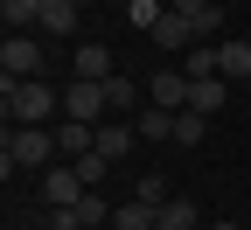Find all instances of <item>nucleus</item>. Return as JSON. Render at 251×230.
<instances>
[{
	"instance_id": "nucleus-1",
	"label": "nucleus",
	"mask_w": 251,
	"mask_h": 230,
	"mask_svg": "<svg viewBox=\"0 0 251 230\" xmlns=\"http://www.w3.org/2000/svg\"><path fill=\"white\" fill-rule=\"evenodd\" d=\"M0 91H7V119H14V126H49V119L63 112V91L42 84V77H28V84H0Z\"/></svg>"
},
{
	"instance_id": "nucleus-2",
	"label": "nucleus",
	"mask_w": 251,
	"mask_h": 230,
	"mask_svg": "<svg viewBox=\"0 0 251 230\" xmlns=\"http://www.w3.org/2000/svg\"><path fill=\"white\" fill-rule=\"evenodd\" d=\"M49 160H56V133H49V126H7L0 175H14V168H49Z\"/></svg>"
},
{
	"instance_id": "nucleus-3",
	"label": "nucleus",
	"mask_w": 251,
	"mask_h": 230,
	"mask_svg": "<svg viewBox=\"0 0 251 230\" xmlns=\"http://www.w3.org/2000/svg\"><path fill=\"white\" fill-rule=\"evenodd\" d=\"M42 70H49L42 35H7V42H0V84H28V77H42Z\"/></svg>"
},
{
	"instance_id": "nucleus-4",
	"label": "nucleus",
	"mask_w": 251,
	"mask_h": 230,
	"mask_svg": "<svg viewBox=\"0 0 251 230\" xmlns=\"http://www.w3.org/2000/svg\"><path fill=\"white\" fill-rule=\"evenodd\" d=\"M188 98H196V77H188L181 63H161V70L147 77V105H161V112H188Z\"/></svg>"
},
{
	"instance_id": "nucleus-5",
	"label": "nucleus",
	"mask_w": 251,
	"mask_h": 230,
	"mask_svg": "<svg viewBox=\"0 0 251 230\" xmlns=\"http://www.w3.org/2000/svg\"><path fill=\"white\" fill-rule=\"evenodd\" d=\"M105 84H84V77H70V91H63V119H84V126H105Z\"/></svg>"
},
{
	"instance_id": "nucleus-6",
	"label": "nucleus",
	"mask_w": 251,
	"mask_h": 230,
	"mask_svg": "<svg viewBox=\"0 0 251 230\" xmlns=\"http://www.w3.org/2000/svg\"><path fill=\"white\" fill-rule=\"evenodd\" d=\"M147 42L161 49V56H188V49H196L202 35H196V21H188V14H175V7H168L161 21H153V35H147Z\"/></svg>"
},
{
	"instance_id": "nucleus-7",
	"label": "nucleus",
	"mask_w": 251,
	"mask_h": 230,
	"mask_svg": "<svg viewBox=\"0 0 251 230\" xmlns=\"http://www.w3.org/2000/svg\"><path fill=\"white\" fill-rule=\"evenodd\" d=\"M70 77H84V84H112L119 63H112L105 42H77V49H70Z\"/></svg>"
},
{
	"instance_id": "nucleus-8",
	"label": "nucleus",
	"mask_w": 251,
	"mask_h": 230,
	"mask_svg": "<svg viewBox=\"0 0 251 230\" xmlns=\"http://www.w3.org/2000/svg\"><path fill=\"white\" fill-rule=\"evenodd\" d=\"M56 153H63V160L98 153V126H84V119H56Z\"/></svg>"
},
{
	"instance_id": "nucleus-9",
	"label": "nucleus",
	"mask_w": 251,
	"mask_h": 230,
	"mask_svg": "<svg viewBox=\"0 0 251 230\" xmlns=\"http://www.w3.org/2000/svg\"><path fill=\"white\" fill-rule=\"evenodd\" d=\"M77 14L84 7H70V0H42V28H35V35L42 42H70L77 35Z\"/></svg>"
},
{
	"instance_id": "nucleus-10",
	"label": "nucleus",
	"mask_w": 251,
	"mask_h": 230,
	"mask_svg": "<svg viewBox=\"0 0 251 230\" xmlns=\"http://www.w3.org/2000/svg\"><path fill=\"white\" fill-rule=\"evenodd\" d=\"M133 147H140V126H126V119H105V126H98V153L112 160V168H119Z\"/></svg>"
},
{
	"instance_id": "nucleus-11",
	"label": "nucleus",
	"mask_w": 251,
	"mask_h": 230,
	"mask_svg": "<svg viewBox=\"0 0 251 230\" xmlns=\"http://www.w3.org/2000/svg\"><path fill=\"white\" fill-rule=\"evenodd\" d=\"M216 63H224L230 84H244L251 77V35H224V42H216Z\"/></svg>"
},
{
	"instance_id": "nucleus-12",
	"label": "nucleus",
	"mask_w": 251,
	"mask_h": 230,
	"mask_svg": "<svg viewBox=\"0 0 251 230\" xmlns=\"http://www.w3.org/2000/svg\"><path fill=\"white\" fill-rule=\"evenodd\" d=\"M153 230H202V216H196L188 195H168V203L153 209Z\"/></svg>"
},
{
	"instance_id": "nucleus-13",
	"label": "nucleus",
	"mask_w": 251,
	"mask_h": 230,
	"mask_svg": "<svg viewBox=\"0 0 251 230\" xmlns=\"http://www.w3.org/2000/svg\"><path fill=\"white\" fill-rule=\"evenodd\" d=\"M0 21H7V35H35L42 28V0H0Z\"/></svg>"
},
{
	"instance_id": "nucleus-14",
	"label": "nucleus",
	"mask_w": 251,
	"mask_h": 230,
	"mask_svg": "<svg viewBox=\"0 0 251 230\" xmlns=\"http://www.w3.org/2000/svg\"><path fill=\"white\" fill-rule=\"evenodd\" d=\"M224 105H230V77H202L196 98H188V112H202V119H216Z\"/></svg>"
},
{
	"instance_id": "nucleus-15",
	"label": "nucleus",
	"mask_w": 251,
	"mask_h": 230,
	"mask_svg": "<svg viewBox=\"0 0 251 230\" xmlns=\"http://www.w3.org/2000/svg\"><path fill=\"white\" fill-rule=\"evenodd\" d=\"M181 70L196 77V84H202V77H224V63H216V42H196V49L181 56Z\"/></svg>"
},
{
	"instance_id": "nucleus-16",
	"label": "nucleus",
	"mask_w": 251,
	"mask_h": 230,
	"mask_svg": "<svg viewBox=\"0 0 251 230\" xmlns=\"http://www.w3.org/2000/svg\"><path fill=\"white\" fill-rule=\"evenodd\" d=\"M133 126H140V140H175V112H161V105L133 112Z\"/></svg>"
},
{
	"instance_id": "nucleus-17",
	"label": "nucleus",
	"mask_w": 251,
	"mask_h": 230,
	"mask_svg": "<svg viewBox=\"0 0 251 230\" xmlns=\"http://www.w3.org/2000/svg\"><path fill=\"white\" fill-rule=\"evenodd\" d=\"M112 209H119V203H105V195L91 188L84 203H77V223H84V230H112Z\"/></svg>"
},
{
	"instance_id": "nucleus-18",
	"label": "nucleus",
	"mask_w": 251,
	"mask_h": 230,
	"mask_svg": "<svg viewBox=\"0 0 251 230\" xmlns=\"http://www.w3.org/2000/svg\"><path fill=\"white\" fill-rule=\"evenodd\" d=\"M105 105H112V112H147V105H140V84H133V77H112V84H105Z\"/></svg>"
},
{
	"instance_id": "nucleus-19",
	"label": "nucleus",
	"mask_w": 251,
	"mask_h": 230,
	"mask_svg": "<svg viewBox=\"0 0 251 230\" xmlns=\"http://www.w3.org/2000/svg\"><path fill=\"white\" fill-rule=\"evenodd\" d=\"M202 133H209L202 112H175V147H202Z\"/></svg>"
},
{
	"instance_id": "nucleus-20",
	"label": "nucleus",
	"mask_w": 251,
	"mask_h": 230,
	"mask_svg": "<svg viewBox=\"0 0 251 230\" xmlns=\"http://www.w3.org/2000/svg\"><path fill=\"white\" fill-rule=\"evenodd\" d=\"M112 230H153V209L147 203H119L112 209Z\"/></svg>"
},
{
	"instance_id": "nucleus-21",
	"label": "nucleus",
	"mask_w": 251,
	"mask_h": 230,
	"mask_svg": "<svg viewBox=\"0 0 251 230\" xmlns=\"http://www.w3.org/2000/svg\"><path fill=\"white\" fill-rule=\"evenodd\" d=\"M133 203L161 209V203H168V181H161V175H140V181H133Z\"/></svg>"
},
{
	"instance_id": "nucleus-22",
	"label": "nucleus",
	"mask_w": 251,
	"mask_h": 230,
	"mask_svg": "<svg viewBox=\"0 0 251 230\" xmlns=\"http://www.w3.org/2000/svg\"><path fill=\"white\" fill-rule=\"evenodd\" d=\"M70 168H77V175H84V181H91V188H98V181H105V175H112V160H105V153H84V160H70Z\"/></svg>"
},
{
	"instance_id": "nucleus-23",
	"label": "nucleus",
	"mask_w": 251,
	"mask_h": 230,
	"mask_svg": "<svg viewBox=\"0 0 251 230\" xmlns=\"http://www.w3.org/2000/svg\"><path fill=\"white\" fill-rule=\"evenodd\" d=\"M126 14H133V21L147 28V35H153V21H161V14H168V0H133V7H126Z\"/></svg>"
},
{
	"instance_id": "nucleus-24",
	"label": "nucleus",
	"mask_w": 251,
	"mask_h": 230,
	"mask_svg": "<svg viewBox=\"0 0 251 230\" xmlns=\"http://www.w3.org/2000/svg\"><path fill=\"white\" fill-rule=\"evenodd\" d=\"M168 7H175V14H188V21H196V14H209V7H216V0H168Z\"/></svg>"
},
{
	"instance_id": "nucleus-25",
	"label": "nucleus",
	"mask_w": 251,
	"mask_h": 230,
	"mask_svg": "<svg viewBox=\"0 0 251 230\" xmlns=\"http://www.w3.org/2000/svg\"><path fill=\"white\" fill-rule=\"evenodd\" d=\"M209 230H237V223H209Z\"/></svg>"
},
{
	"instance_id": "nucleus-26",
	"label": "nucleus",
	"mask_w": 251,
	"mask_h": 230,
	"mask_svg": "<svg viewBox=\"0 0 251 230\" xmlns=\"http://www.w3.org/2000/svg\"><path fill=\"white\" fill-rule=\"evenodd\" d=\"M70 7H91V0H70Z\"/></svg>"
}]
</instances>
